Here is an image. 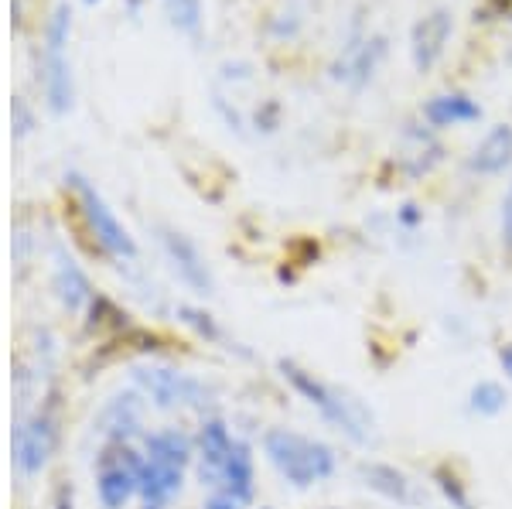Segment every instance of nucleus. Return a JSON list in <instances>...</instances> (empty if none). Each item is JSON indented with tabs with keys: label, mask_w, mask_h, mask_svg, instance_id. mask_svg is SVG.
I'll return each mask as SVG.
<instances>
[{
	"label": "nucleus",
	"mask_w": 512,
	"mask_h": 509,
	"mask_svg": "<svg viewBox=\"0 0 512 509\" xmlns=\"http://www.w3.org/2000/svg\"><path fill=\"white\" fill-rule=\"evenodd\" d=\"M263 451H267L270 465L297 489L318 486L335 475V451L325 441L308 438V434L270 428L263 434Z\"/></svg>",
	"instance_id": "1"
},
{
	"label": "nucleus",
	"mask_w": 512,
	"mask_h": 509,
	"mask_svg": "<svg viewBox=\"0 0 512 509\" xmlns=\"http://www.w3.org/2000/svg\"><path fill=\"white\" fill-rule=\"evenodd\" d=\"M280 373H284V380L291 383V387L301 393L311 407L321 410V417H325L328 424H335V428L342 431L345 438H352L355 445H366V441H369V421H366V414H362V407L355 404V400L345 397L342 390L321 383L315 373H308V369H301L297 363H287V359H280Z\"/></svg>",
	"instance_id": "2"
},
{
	"label": "nucleus",
	"mask_w": 512,
	"mask_h": 509,
	"mask_svg": "<svg viewBox=\"0 0 512 509\" xmlns=\"http://www.w3.org/2000/svg\"><path fill=\"white\" fill-rule=\"evenodd\" d=\"M188 455V441L178 431H161L147 441V458L140 462V492L147 503L158 506L181 489Z\"/></svg>",
	"instance_id": "3"
},
{
	"label": "nucleus",
	"mask_w": 512,
	"mask_h": 509,
	"mask_svg": "<svg viewBox=\"0 0 512 509\" xmlns=\"http://www.w3.org/2000/svg\"><path fill=\"white\" fill-rule=\"evenodd\" d=\"M69 28H72V11L65 4H59L52 21H48V72H45L48 106H52L55 113H65L72 106V76H69V62H65Z\"/></svg>",
	"instance_id": "4"
},
{
	"label": "nucleus",
	"mask_w": 512,
	"mask_h": 509,
	"mask_svg": "<svg viewBox=\"0 0 512 509\" xmlns=\"http://www.w3.org/2000/svg\"><path fill=\"white\" fill-rule=\"evenodd\" d=\"M137 383L151 393V400L158 407H202L209 404V387L192 380L188 373H175V369H140Z\"/></svg>",
	"instance_id": "5"
},
{
	"label": "nucleus",
	"mask_w": 512,
	"mask_h": 509,
	"mask_svg": "<svg viewBox=\"0 0 512 509\" xmlns=\"http://www.w3.org/2000/svg\"><path fill=\"white\" fill-rule=\"evenodd\" d=\"M386 59V38L383 35H366L355 38L342 48V55L332 65V79L342 82L349 89H362L369 86L376 76V69Z\"/></svg>",
	"instance_id": "6"
},
{
	"label": "nucleus",
	"mask_w": 512,
	"mask_h": 509,
	"mask_svg": "<svg viewBox=\"0 0 512 509\" xmlns=\"http://www.w3.org/2000/svg\"><path fill=\"white\" fill-rule=\"evenodd\" d=\"M79 185V195H82V209H86V219L89 226H93L96 240L106 246V253H113L117 260H134L137 257V243L130 240V233L123 229V223L110 212V205L96 195V188L89 182H82L76 178Z\"/></svg>",
	"instance_id": "7"
},
{
	"label": "nucleus",
	"mask_w": 512,
	"mask_h": 509,
	"mask_svg": "<svg viewBox=\"0 0 512 509\" xmlns=\"http://www.w3.org/2000/svg\"><path fill=\"white\" fill-rule=\"evenodd\" d=\"M454 31V14L448 7H434L431 14H424L414 31H410V59H414L417 72H431L437 62H441L444 48L451 41Z\"/></svg>",
	"instance_id": "8"
},
{
	"label": "nucleus",
	"mask_w": 512,
	"mask_h": 509,
	"mask_svg": "<svg viewBox=\"0 0 512 509\" xmlns=\"http://www.w3.org/2000/svg\"><path fill=\"white\" fill-rule=\"evenodd\" d=\"M161 246H164V253H168L171 264H175V270L181 274V281H185L188 287H195L198 294H209L212 291L209 267H205L198 246L188 240L185 233H175V229H161Z\"/></svg>",
	"instance_id": "9"
},
{
	"label": "nucleus",
	"mask_w": 512,
	"mask_h": 509,
	"mask_svg": "<svg viewBox=\"0 0 512 509\" xmlns=\"http://www.w3.org/2000/svg\"><path fill=\"white\" fill-rule=\"evenodd\" d=\"M99 499L106 509H120L130 496L140 489V462L134 458H103L99 465V479H96Z\"/></svg>",
	"instance_id": "10"
},
{
	"label": "nucleus",
	"mask_w": 512,
	"mask_h": 509,
	"mask_svg": "<svg viewBox=\"0 0 512 509\" xmlns=\"http://www.w3.org/2000/svg\"><path fill=\"white\" fill-rule=\"evenodd\" d=\"M512 164V123H499L478 141V147L468 158V168L475 175H499Z\"/></svg>",
	"instance_id": "11"
},
{
	"label": "nucleus",
	"mask_w": 512,
	"mask_h": 509,
	"mask_svg": "<svg viewBox=\"0 0 512 509\" xmlns=\"http://www.w3.org/2000/svg\"><path fill=\"white\" fill-rule=\"evenodd\" d=\"M359 475H362V482H366L369 489L379 492L383 499H390V503H396V506H417L414 482H410L400 469H393V465L366 462V465H359Z\"/></svg>",
	"instance_id": "12"
},
{
	"label": "nucleus",
	"mask_w": 512,
	"mask_h": 509,
	"mask_svg": "<svg viewBox=\"0 0 512 509\" xmlns=\"http://www.w3.org/2000/svg\"><path fill=\"white\" fill-rule=\"evenodd\" d=\"M482 117V106L465 93H444L424 103V120L431 127H461V123H475Z\"/></svg>",
	"instance_id": "13"
},
{
	"label": "nucleus",
	"mask_w": 512,
	"mask_h": 509,
	"mask_svg": "<svg viewBox=\"0 0 512 509\" xmlns=\"http://www.w3.org/2000/svg\"><path fill=\"white\" fill-rule=\"evenodd\" d=\"M219 486L229 499H236V503H246V499L253 496V455L243 441H236L233 451H229Z\"/></svg>",
	"instance_id": "14"
},
{
	"label": "nucleus",
	"mask_w": 512,
	"mask_h": 509,
	"mask_svg": "<svg viewBox=\"0 0 512 509\" xmlns=\"http://www.w3.org/2000/svg\"><path fill=\"white\" fill-rule=\"evenodd\" d=\"M236 441L229 438L226 424L219 421H209L202 428V479L212 482V486H219L222 479V469H226V458L229 451H233Z\"/></svg>",
	"instance_id": "15"
},
{
	"label": "nucleus",
	"mask_w": 512,
	"mask_h": 509,
	"mask_svg": "<svg viewBox=\"0 0 512 509\" xmlns=\"http://www.w3.org/2000/svg\"><path fill=\"white\" fill-rule=\"evenodd\" d=\"M48 448H52V428L48 421H35L31 428H24L21 445H18V462L24 472H38L48 458Z\"/></svg>",
	"instance_id": "16"
},
{
	"label": "nucleus",
	"mask_w": 512,
	"mask_h": 509,
	"mask_svg": "<svg viewBox=\"0 0 512 509\" xmlns=\"http://www.w3.org/2000/svg\"><path fill=\"white\" fill-rule=\"evenodd\" d=\"M59 294L72 311L82 308L89 301V281L79 274V267L72 260H59Z\"/></svg>",
	"instance_id": "17"
},
{
	"label": "nucleus",
	"mask_w": 512,
	"mask_h": 509,
	"mask_svg": "<svg viewBox=\"0 0 512 509\" xmlns=\"http://www.w3.org/2000/svg\"><path fill=\"white\" fill-rule=\"evenodd\" d=\"M509 404V397H506V390L499 387V383H492V380H482V383H475L472 387V410L475 414H482V417H495V414H502Z\"/></svg>",
	"instance_id": "18"
},
{
	"label": "nucleus",
	"mask_w": 512,
	"mask_h": 509,
	"mask_svg": "<svg viewBox=\"0 0 512 509\" xmlns=\"http://www.w3.org/2000/svg\"><path fill=\"white\" fill-rule=\"evenodd\" d=\"M171 24L185 35H198L202 28V0H168Z\"/></svg>",
	"instance_id": "19"
},
{
	"label": "nucleus",
	"mask_w": 512,
	"mask_h": 509,
	"mask_svg": "<svg viewBox=\"0 0 512 509\" xmlns=\"http://www.w3.org/2000/svg\"><path fill=\"white\" fill-rule=\"evenodd\" d=\"M434 482H437V489H441V496L448 499L454 509H472V496H468L465 482H461L451 469H437Z\"/></svg>",
	"instance_id": "20"
},
{
	"label": "nucleus",
	"mask_w": 512,
	"mask_h": 509,
	"mask_svg": "<svg viewBox=\"0 0 512 509\" xmlns=\"http://www.w3.org/2000/svg\"><path fill=\"white\" fill-rule=\"evenodd\" d=\"M181 315H185V322L195 325L202 335H209V339H219V328L209 322V315H202V311H195V308H181Z\"/></svg>",
	"instance_id": "21"
},
{
	"label": "nucleus",
	"mask_w": 512,
	"mask_h": 509,
	"mask_svg": "<svg viewBox=\"0 0 512 509\" xmlns=\"http://www.w3.org/2000/svg\"><path fill=\"white\" fill-rule=\"evenodd\" d=\"M502 246L512 253V188L506 192V202H502Z\"/></svg>",
	"instance_id": "22"
},
{
	"label": "nucleus",
	"mask_w": 512,
	"mask_h": 509,
	"mask_svg": "<svg viewBox=\"0 0 512 509\" xmlns=\"http://www.w3.org/2000/svg\"><path fill=\"white\" fill-rule=\"evenodd\" d=\"M499 366H502V373L512 380V346H502L499 349Z\"/></svg>",
	"instance_id": "23"
},
{
	"label": "nucleus",
	"mask_w": 512,
	"mask_h": 509,
	"mask_svg": "<svg viewBox=\"0 0 512 509\" xmlns=\"http://www.w3.org/2000/svg\"><path fill=\"white\" fill-rule=\"evenodd\" d=\"M400 219H403V223H407V226H417V223H420V212H417V205H403Z\"/></svg>",
	"instance_id": "24"
},
{
	"label": "nucleus",
	"mask_w": 512,
	"mask_h": 509,
	"mask_svg": "<svg viewBox=\"0 0 512 509\" xmlns=\"http://www.w3.org/2000/svg\"><path fill=\"white\" fill-rule=\"evenodd\" d=\"M236 506H239V503H236V499H229L226 492H222V496H216V499L209 503V509H236Z\"/></svg>",
	"instance_id": "25"
},
{
	"label": "nucleus",
	"mask_w": 512,
	"mask_h": 509,
	"mask_svg": "<svg viewBox=\"0 0 512 509\" xmlns=\"http://www.w3.org/2000/svg\"><path fill=\"white\" fill-rule=\"evenodd\" d=\"M55 509H72V489L59 492V503H55Z\"/></svg>",
	"instance_id": "26"
},
{
	"label": "nucleus",
	"mask_w": 512,
	"mask_h": 509,
	"mask_svg": "<svg viewBox=\"0 0 512 509\" xmlns=\"http://www.w3.org/2000/svg\"><path fill=\"white\" fill-rule=\"evenodd\" d=\"M86 4H96V0H86Z\"/></svg>",
	"instance_id": "27"
},
{
	"label": "nucleus",
	"mask_w": 512,
	"mask_h": 509,
	"mask_svg": "<svg viewBox=\"0 0 512 509\" xmlns=\"http://www.w3.org/2000/svg\"><path fill=\"white\" fill-rule=\"evenodd\" d=\"M147 509H158V506H147Z\"/></svg>",
	"instance_id": "28"
}]
</instances>
